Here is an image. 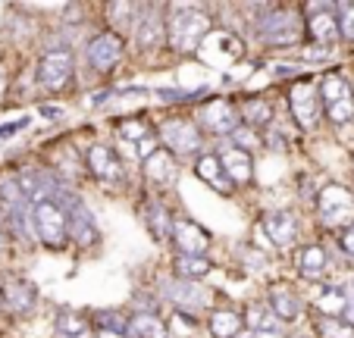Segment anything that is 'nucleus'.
<instances>
[{
	"label": "nucleus",
	"instance_id": "obj_26",
	"mask_svg": "<svg viewBox=\"0 0 354 338\" xmlns=\"http://www.w3.org/2000/svg\"><path fill=\"white\" fill-rule=\"evenodd\" d=\"M141 219H145V225L151 229V235H154L157 241H173V223H176V216H169V210L163 204H157V200H147V204L141 207Z\"/></svg>",
	"mask_w": 354,
	"mask_h": 338
},
{
	"label": "nucleus",
	"instance_id": "obj_27",
	"mask_svg": "<svg viewBox=\"0 0 354 338\" xmlns=\"http://www.w3.org/2000/svg\"><path fill=\"white\" fill-rule=\"evenodd\" d=\"M245 329V317L239 310H214L207 317V332L214 338H235Z\"/></svg>",
	"mask_w": 354,
	"mask_h": 338
},
{
	"label": "nucleus",
	"instance_id": "obj_6",
	"mask_svg": "<svg viewBox=\"0 0 354 338\" xmlns=\"http://www.w3.org/2000/svg\"><path fill=\"white\" fill-rule=\"evenodd\" d=\"M116 144H120V153H126V160L145 163L160 151V135L145 120H126L116 129Z\"/></svg>",
	"mask_w": 354,
	"mask_h": 338
},
{
	"label": "nucleus",
	"instance_id": "obj_40",
	"mask_svg": "<svg viewBox=\"0 0 354 338\" xmlns=\"http://www.w3.org/2000/svg\"><path fill=\"white\" fill-rule=\"evenodd\" d=\"M0 251H3V223H0Z\"/></svg>",
	"mask_w": 354,
	"mask_h": 338
},
{
	"label": "nucleus",
	"instance_id": "obj_16",
	"mask_svg": "<svg viewBox=\"0 0 354 338\" xmlns=\"http://www.w3.org/2000/svg\"><path fill=\"white\" fill-rule=\"evenodd\" d=\"M85 163H88V173H91L97 182H104V185L120 182L122 176H126L120 151L110 147V144H91L88 147V153H85Z\"/></svg>",
	"mask_w": 354,
	"mask_h": 338
},
{
	"label": "nucleus",
	"instance_id": "obj_13",
	"mask_svg": "<svg viewBox=\"0 0 354 338\" xmlns=\"http://www.w3.org/2000/svg\"><path fill=\"white\" fill-rule=\"evenodd\" d=\"M63 207H66V216H69V238H73V245L79 247H94L100 241V229L97 223H94L91 210L85 207V200H79L75 194H66V200L57 198Z\"/></svg>",
	"mask_w": 354,
	"mask_h": 338
},
{
	"label": "nucleus",
	"instance_id": "obj_18",
	"mask_svg": "<svg viewBox=\"0 0 354 338\" xmlns=\"http://www.w3.org/2000/svg\"><path fill=\"white\" fill-rule=\"evenodd\" d=\"M308 35L317 41V44H326L333 47L335 41L342 38L339 32V16H335V7L333 3H310L308 7Z\"/></svg>",
	"mask_w": 354,
	"mask_h": 338
},
{
	"label": "nucleus",
	"instance_id": "obj_8",
	"mask_svg": "<svg viewBox=\"0 0 354 338\" xmlns=\"http://www.w3.org/2000/svg\"><path fill=\"white\" fill-rule=\"evenodd\" d=\"M194 122H198L201 132L214 135V138H229V135L241 126V113L232 100L214 97V100H207V104L198 106V120Z\"/></svg>",
	"mask_w": 354,
	"mask_h": 338
},
{
	"label": "nucleus",
	"instance_id": "obj_34",
	"mask_svg": "<svg viewBox=\"0 0 354 338\" xmlns=\"http://www.w3.org/2000/svg\"><path fill=\"white\" fill-rule=\"evenodd\" d=\"M57 329L66 338H91V323L82 313H73V310H63L57 317Z\"/></svg>",
	"mask_w": 354,
	"mask_h": 338
},
{
	"label": "nucleus",
	"instance_id": "obj_23",
	"mask_svg": "<svg viewBox=\"0 0 354 338\" xmlns=\"http://www.w3.org/2000/svg\"><path fill=\"white\" fill-rule=\"evenodd\" d=\"M194 176L220 194H229L235 188L232 182H229V176H226V169H223V163H220L216 153H201V157L194 160Z\"/></svg>",
	"mask_w": 354,
	"mask_h": 338
},
{
	"label": "nucleus",
	"instance_id": "obj_37",
	"mask_svg": "<svg viewBox=\"0 0 354 338\" xmlns=\"http://www.w3.org/2000/svg\"><path fill=\"white\" fill-rule=\"evenodd\" d=\"M323 338H354V326L345 319H323L320 323Z\"/></svg>",
	"mask_w": 354,
	"mask_h": 338
},
{
	"label": "nucleus",
	"instance_id": "obj_14",
	"mask_svg": "<svg viewBox=\"0 0 354 338\" xmlns=\"http://www.w3.org/2000/svg\"><path fill=\"white\" fill-rule=\"evenodd\" d=\"M75 73V60H73V50L60 47V50H47L38 63V82L41 88L47 91H60Z\"/></svg>",
	"mask_w": 354,
	"mask_h": 338
},
{
	"label": "nucleus",
	"instance_id": "obj_28",
	"mask_svg": "<svg viewBox=\"0 0 354 338\" xmlns=\"http://www.w3.org/2000/svg\"><path fill=\"white\" fill-rule=\"evenodd\" d=\"M129 338H167V323L157 313L141 310L129 319Z\"/></svg>",
	"mask_w": 354,
	"mask_h": 338
},
{
	"label": "nucleus",
	"instance_id": "obj_3",
	"mask_svg": "<svg viewBox=\"0 0 354 338\" xmlns=\"http://www.w3.org/2000/svg\"><path fill=\"white\" fill-rule=\"evenodd\" d=\"M308 28V19L295 7H267L257 19V35L267 47H292L301 41Z\"/></svg>",
	"mask_w": 354,
	"mask_h": 338
},
{
	"label": "nucleus",
	"instance_id": "obj_32",
	"mask_svg": "<svg viewBox=\"0 0 354 338\" xmlns=\"http://www.w3.org/2000/svg\"><path fill=\"white\" fill-rule=\"evenodd\" d=\"M245 326L251 332H282V319L267 304H251L245 310Z\"/></svg>",
	"mask_w": 354,
	"mask_h": 338
},
{
	"label": "nucleus",
	"instance_id": "obj_42",
	"mask_svg": "<svg viewBox=\"0 0 354 338\" xmlns=\"http://www.w3.org/2000/svg\"><path fill=\"white\" fill-rule=\"evenodd\" d=\"M351 294H354V285H351ZM351 301H354V298H351Z\"/></svg>",
	"mask_w": 354,
	"mask_h": 338
},
{
	"label": "nucleus",
	"instance_id": "obj_24",
	"mask_svg": "<svg viewBox=\"0 0 354 338\" xmlns=\"http://www.w3.org/2000/svg\"><path fill=\"white\" fill-rule=\"evenodd\" d=\"M0 301L10 307L13 313H28L35 304H38V292L28 285L26 279H7L3 288H0Z\"/></svg>",
	"mask_w": 354,
	"mask_h": 338
},
{
	"label": "nucleus",
	"instance_id": "obj_33",
	"mask_svg": "<svg viewBox=\"0 0 354 338\" xmlns=\"http://www.w3.org/2000/svg\"><path fill=\"white\" fill-rule=\"evenodd\" d=\"M138 13H141L138 3H107V16H110V22H113L116 35L132 32L135 22H138Z\"/></svg>",
	"mask_w": 354,
	"mask_h": 338
},
{
	"label": "nucleus",
	"instance_id": "obj_22",
	"mask_svg": "<svg viewBox=\"0 0 354 338\" xmlns=\"http://www.w3.org/2000/svg\"><path fill=\"white\" fill-rule=\"evenodd\" d=\"M263 235L270 238V245L276 247H292L298 241V219L288 210H270L263 213Z\"/></svg>",
	"mask_w": 354,
	"mask_h": 338
},
{
	"label": "nucleus",
	"instance_id": "obj_39",
	"mask_svg": "<svg viewBox=\"0 0 354 338\" xmlns=\"http://www.w3.org/2000/svg\"><path fill=\"white\" fill-rule=\"evenodd\" d=\"M248 338H286L282 332H251Z\"/></svg>",
	"mask_w": 354,
	"mask_h": 338
},
{
	"label": "nucleus",
	"instance_id": "obj_2",
	"mask_svg": "<svg viewBox=\"0 0 354 338\" xmlns=\"http://www.w3.org/2000/svg\"><path fill=\"white\" fill-rule=\"evenodd\" d=\"M32 229H35V241L44 245L47 251H66L69 241H73L69 238L66 207L54 198L35 200L32 204Z\"/></svg>",
	"mask_w": 354,
	"mask_h": 338
},
{
	"label": "nucleus",
	"instance_id": "obj_9",
	"mask_svg": "<svg viewBox=\"0 0 354 338\" xmlns=\"http://www.w3.org/2000/svg\"><path fill=\"white\" fill-rule=\"evenodd\" d=\"M163 298L176 307V310L185 313H201L214 307V292L201 282H185V279H169L163 285Z\"/></svg>",
	"mask_w": 354,
	"mask_h": 338
},
{
	"label": "nucleus",
	"instance_id": "obj_10",
	"mask_svg": "<svg viewBox=\"0 0 354 338\" xmlns=\"http://www.w3.org/2000/svg\"><path fill=\"white\" fill-rule=\"evenodd\" d=\"M288 110H292L295 122L301 129H314L323 113L320 85H314V82H295L292 91H288Z\"/></svg>",
	"mask_w": 354,
	"mask_h": 338
},
{
	"label": "nucleus",
	"instance_id": "obj_4",
	"mask_svg": "<svg viewBox=\"0 0 354 338\" xmlns=\"http://www.w3.org/2000/svg\"><path fill=\"white\" fill-rule=\"evenodd\" d=\"M157 135H160V147L169 151L176 160L179 157H201V147H204V132L198 129L194 120H185V116H169L157 126Z\"/></svg>",
	"mask_w": 354,
	"mask_h": 338
},
{
	"label": "nucleus",
	"instance_id": "obj_12",
	"mask_svg": "<svg viewBox=\"0 0 354 338\" xmlns=\"http://www.w3.org/2000/svg\"><path fill=\"white\" fill-rule=\"evenodd\" d=\"M122 53H126V41L116 32H97V35H91L85 44V60H88V66L97 69V73H110V69L122 60Z\"/></svg>",
	"mask_w": 354,
	"mask_h": 338
},
{
	"label": "nucleus",
	"instance_id": "obj_1",
	"mask_svg": "<svg viewBox=\"0 0 354 338\" xmlns=\"http://www.w3.org/2000/svg\"><path fill=\"white\" fill-rule=\"evenodd\" d=\"M210 32H214V26H210L207 10L192 7V3L167 7V47L173 53H179V57L198 53Z\"/></svg>",
	"mask_w": 354,
	"mask_h": 338
},
{
	"label": "nucleus",
	"instance_id": "obj_29",
	"mask_svg": "<svg viewBox=\"0 0 354 338\" xmlns=\"http://www.w3.org/2000/svg\"><path fill=\"white\" fill-rule=\"evenodd\" d=\"M210 270H214V263L207 257H188V254H176L173 257L176 279H185V282H201Z\"/></svg>",
	"mask_w": 354,
	"mask_h": 338
},
{
	"label": "nucleus",
	"instance_id": "obj_30",
	"mask_svg": "<svg viewBox=\"0 0 354 338\" xmlns=\"http://www.w3.org/2000/svg\"><path fill=\"white\" fill-rule=\"evenodd\" d=\"M317 307L326 313V319H342L348 313V307H351V298H345V292L339 285H326L317 294Z\"/></svg>",
	"mask_w": 354,
	"mask_h": 338
},
{
	"label": "nucleus",
	"instance_id": "obj_11",
	"mask_svg": "<svg viewBox=\"0 0 354 338\" xmlns=\"http://www.w3.org/2000/svg\"><path fill=\"white\" fill-rule=\"evenodd\" d=\"M132 35L141 50H160V47H167V7H151V3H145Z\"/></svg>",
	"mask_w": 354,
	"mask_h": 338
},
{
	"label": "nucleus",
	"instance_id": "obj_35",
	"mask_svg": "<svg viewBox=\"0 0 354 338\" xmlns=\"http://www.w3.org/2000/svg\"><path fill=\"white\" fill-rule=\"evenodd\" d=\"M229 141H232L235 147H251V151H257V147H263V138H261V132L257 129H251V126H239L232 135H229Z\"/></svg>",
	"mask_w": 354,
	"mask_h": 338
},
{
	"label": "nucleus",
	"instance_id": "obj_21",
	"mask_svg": "<svg viewBox=\"0 0 354 338\" xmlns=\"http://www.w3.org/2000/svg\"><path fill=\"white\" fill-rule=\"evenodd\" d=\"M216 157H220L223 169H226L229 182H232L235 188L248 185V182L254 179V157L248 151H241V147H235V144H223L220 151H216Z\"/></svg>",
	"mask_w": 354,
	"mask_h": 338
},
{
	"label": "nucleus",
	"instance_id": "obj_7",
	"mask_svg": "<svg viewBox=\"0 0 354 338\" xmlns=\"http://www.w3.org/2000/svg\"><path fill=\"white\" fill-rule=\"evenodd\" d=\"M320 100L323 113L333 126H348L354 120V91L348 85V79L342 75H323L320 79Z\"/></svg>",
	"mask_w": 354,
	"mask_h": 338
},
{
	"label": "nucleus",
	"instance_id": "obj_41",
	"mask_svg": "<svg viewBox=\"0 0 354 338\" xmlns=\"http://www.w3.org/2000/svg\"><path fill=\"white\" fill-rule=\"evenodd\" d=\"M351 169H354V157H351Z\"/></svg>",
	"mask_w": 354,
	"mask_h": 338
},
{
	"label": "nucleus",
	"instance_id": "obj_38",
	"mask_svg": "<svg viewBox=\"0 0 354 338\" xmlns=\"http://www.w3.org/2000/svg\"><path fill=\"white\" fill-rule=\"evenodd\" d=\"M339 247H342V254H345V257L354 260V225H348L345 232L339 235Z\"/></svg>",
	"mask_w": 354,
	"mask_h": 338
},
{
	"label": "nucleus",
	"instance_id": "obj_19",
	"mask_svg": "<svg viewBox=\"0 0 354 338\" xmlns=\"http://www.w3.org/2000/svg\"><path fill=\"white\" fill-rule=\"evenodd\" d=\"M267 307L282 319V323H295L304 310V298L298 294V288L288 282H273L267 288Z\"/></svg>",
	"mask_w": 354,
	"mask_h": 338
},
{
	"label": "nucleus",
	"instance_id": "obj_36",
	"mask_svg": "<svg viewBox=\"0 0 354 338\" xmlns=\"http://www.w3.org/2000/svg\"><path fill=\"white\" fill-rule=\"evenodd\" d=\"M335 16H339L342 41H354V3H339V7H335Z\"/></svg>",
	"mask_w": 354,
	"mask_h": 338
},
{
	"label": "nucleus",
	"instance_id": "obj_25",
	"mask_svg": "<svg viewBox=\"0 0 354 338\" xmlns=\"http://www.w3.org/2000/svg\"><path fill=\"white\" fill-rule=\"evenodd\" d=\"M141 166H145V179L154 182V185H173L179 179V160L169 151H163V147L151 160H145Z\"/></svg>",
	"mask_w": 354,
	"mask_h": 338
},
{
	"label": "nucleus",
	"instance_id": "obj_5",
	"mask_svg": "<svg viewBox=\"0 0 354 338\" xmlns=\"http://www.w3.org/2000/svg\"><path fill=\"white\" fill-rule=\"evenodd\" d=\"M317 216L326 229H342L345 232L348 225H354V194L351 188L339 185V182H329L317 191Z\"/></svg>",
	"mask_w": 354,
	"mask_h": 338
},
{
	"label": "nucleus",
	"instance_id": "obj_15",
	"mask_svg": "<svg viewBox=\"0 0 354 338\" xmlns=\"http://www.w3.org/2000/svg\"><path fill=\"white\" fill-rule=\"evenodd\" d=\"M198 57L207 63V66L226 69L241 57V41L235 38V35H229V32H210L207 41L201 44Z\"/></svg>",
	"mask_w": 354,
	"mask_h": 338
},
{
	"label": "nucleus",
	"instance_id": "obj_20",
	"mask_svg": "<svg viewBox=\"0 0 354 338\" xmlns=\"http://www.w3.org/2000/svg\"><path fill=\"white\" fill-rule=\"evenodd\" d=\"M326 270H329V251L323 245H301L295 251V272H298L304 282H320L326 279Z\"/></svg>",
	"mask_w": 354,
	"mask_h": 338
},
{
	"label": "nucleus",
	"instance_id": "obj_17",
	"mask_svg": "<svg viewBox=\"0 0 354 338\" xmlns=\"http://www.w3.org/2000/svg\"><path fill=\"white\" fill-rule=\"evenodd\" d=\"M173 247L179 254H188V257H207L210 232H207V229H201L194 219L179 216L173 223Z\"/></svg>",
	"mask_w": 354,
	"mask_h": 338
},
{
	"label": "nucleus",
	"instance_id": "obj_31",
	"mask_svg": "<svg viewBox=\"0 0 354 338\" xmlns=\"http://www.w3.org/2000/svg\"><path fill=\"white\" fill-rule=\"evenodd\" d=\"M239 113H241V126H251V129L273 126V106H270L263 97H251L248 104L239 106Z\"/></svg>",
	"mask_w": 354,
	"mask_h": 338
}]
</instances>
